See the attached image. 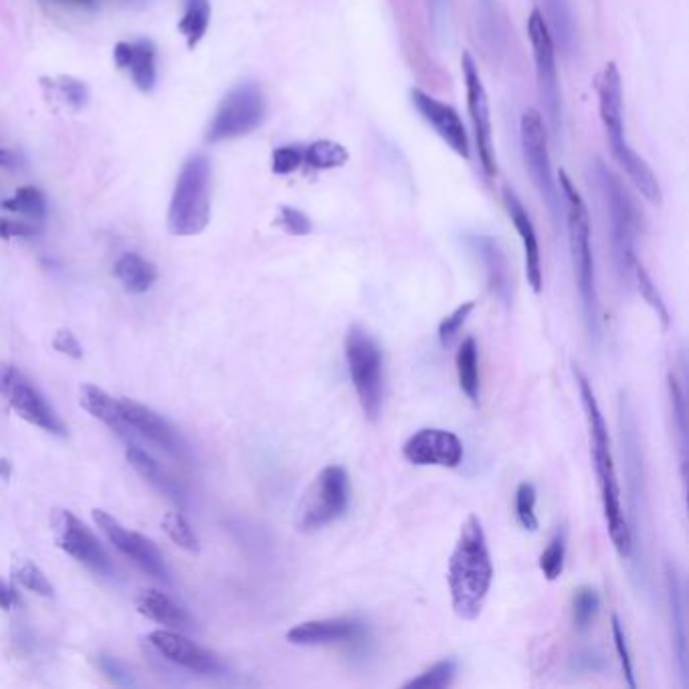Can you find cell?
Listing matches in <instances>:
<instances>
[{
  "instance_id": "obj_1",
  "label": "cell",
  "mask_w": 689,
  "mask_h": 689,
  "mask_svg": "<svg viewBox=\"0 0 689 689\" xmlns=\"http://www.w3.org/2000/svg\"><path fill=\"white\" fill-rule=\"evenodd\" d=\"M574 376L576 384L580 390V401L590 433V453H593V465L597 471L599 479V489H601V502H603V512H605V522L607 530L611 536V542L621 558H629L633 554V532L631 524L625 518L623 510V500H621V485L617 479V469L613 461V451H611V437H609V427L605 423L603 411L599 407V401L595 397V390L590 386L586 374L574 364Z\"/></svg>"
},
{
  "instance_id": "obj_39",
  "label": "cell",
  "mask_w": 689,
  "mask_h": 689,
  "mask_svg": "<svg viewBox=\"0 0 689 689\" xmlns=\"http://www.w3.org/2000/svg\"><path fill=\"white\" fill-rule=\"evenodd\" d=\"M429 25L439 47L451 43L453 35V0H427Z\"/></svg>"
},
{
  "instance_id": "obj_54",
  "label": "cell",
  "mask_w": 689,
  "mask_h": 689,
  "mask_svg": "<svg viewBox=\"0 0 689 689\" xmlns=\"http://www.w3.org/2000/svg\"><path fill=\"white\" fill-rule=\"evenodd\" d=\"M13 475V463L7 457H0V479H9Z\"/></svg>"
},
{
  "instance_id": "obj_52",
  "label": "cell",
  "mask_w": 689,
  "mask_h": 689,
  "mask_svg": "<svg viewBox=\"0 0 689 689\" xmlns=\"http://www.w3.org/2000/svg\"><path fill=\"white\" fill-rule=\"evenodd\" d=\"M17 605L15 588L0 576V611H11Z\"/></svg>"
},
{
  "instance_id": "obj_34",
  "label": "cell",
  "mask_w": 689,
  "mask_h": 689,
  "mask_svg": "<svg viewBox=\"0 0 689 689\" xmlns=\"http://www.w3.org/2000/svg\"><path fill=\"white\" fill-rule=\"evenodd\" d=\"M601 611V595L595 586H580L574 590L572 597V621L574 627L584 633L593 627L597 615Z\"/></svg>"
},
{
  "instance_id": "obj_36",
  "label": "cell",
  "mask_w": 689,
  "mask_h": 689,
  "mask_svg": "<svg viewBox=\"0 0 689 689\" xmlns=\"http://www.w3.org/2000/svg\"><path fill=\"white\" fill-rule=\"evenodd\" d=\"M457 675V661L453 657H445L423 671L419 677H413L403 687L405 689H445L453 685Z\"/></svg>"
},
{
  "instance_id": "obj_16",
  "label": "cell",
  "mask_w": 689,
  "mask_h": 689,
  "mask_svg": "<svg viewBox=\"0 0 689 689\" xmlns=\"http://www.w3.org/2000/svg\"><path fill=\"white\" fill-rule=\"evenodd\" d=\"M463 455L461 439L445 429H421L403 445V457L417 467L455 469Z\"/></svg>"
},
{
  "instance_id": "obj_11",
  "label": "cell",
  "mask_w": 689,
  "mask_h": 689,
  "mask_svg": "<svg viewBox=\"0 0 689 689\" xmlns=\"http://www.w3.org/2000/svg\"><path fill=\"white\" fill-rule=\"evenodd\" d=\"M520 142L526 162V170L532 176L534 186L538 188L542 201L548 205L554 219L560 215V192L554 180L550 152H548V134L540 112L526 110L520 120Z\"/></svg>"
},
{
  "instance_id": "obj_30",
  "label": "cell",
  "mask_w": 689,
  "mask_h": 689,
  "mask_svg": "<svg viewBox=\"0 0 689 689\" xmlns=\"http://www.w3.org/2000/svg\"><path fill=\"white\" fill-rule=\"evenodd\" d=\"M455 368L459 378V388L463 395L477 405L479 403V350L473 336H467L455 356Z\"/></svg>"
},
{
  "instance_id": "obj_5",
  "label": "cell",
  "mask_w": 689,
  "mask_h": 689,
  "mask_svg": "<svg viewBox=\"0 0 689 689\" xmlns=\"http://www.w3.org/2000/svg\"><path fill=\"white\" fill-rule=\"evenodd\" d=\"M213 166L207 154L188 156L176 178L168 207V233L174 237L201 235L211 223Z\"/></svg>"
},
{
  "instance_id": "obj_19",
  "label": "cell",
  "mask_w": 689,
  "mask_h": 689,
  "mask_svg": "<svg viewBox=\"0 0 689 689\" xmlns=\"http://www.w3.org/2000/svg\"><path fill=\"white\" fill-rule=\"evenodd\" d=\"M150 643L162 657L190 671L213 675L225 669L223 661L213 651L196 645L194 641H190L182 633H176L174 629H158L150 633Z\"/></svg>"
},
{
  "instance_id": "obj_49",
  "label": "cell",
  "mask_w": 689,
  "mask_h": 689,
  "mask_svg": "<svg viewBox=\"0 0 689 689\" xmlns=\"http://www.w3.org/2000/svg\"><path fill=\"white\" fill-rule=\"evenodd\" d=\"M97 667L102 669V673H104L114 685H120V687H130V685H134L132 673L124 667V663H120V661L114 659V657L100 655V657H97Z\"/></svg>"
},
{
  "instance_id": "obj_44",
  "label": "cell",
  "mask_w": 689,
  "mask_h": 689,
  "mask_svg": "<svg viewBox=\"0 0 689 689\" xmlns=\"http://www.w3.org/2000/svg\"><path fill=\"white\" fill-rule=\"evenodd\" d=\"M275 225L293 237H308L314 231L312 219L304 211L293 207H279Z\"/></svg>"
},
{
  "instance_id": "obj_37",
  "label": "cell",
  "mask_w": 689,
  "mask_h": 689,
  "mask_svg": "<svg viewBox=\"0 0 689 689\" xmlns=\"http://www.w3.org/2000/svg\"><path fill=\"white\" fill-rule=\"evenodd\" d=\"M11 572H13L15 582H19L27 590H31V593H35L39 597H53V584L49 582L45 572L35 562H31L29 558L13 560Z\"/></svg>"
},
{
  "instance_id": "obj_48",
  "label": "cell",
  "mask_w": 689,
  "mask_h": 689,
  "mask_svg": "<svg viewBox=\"0 0 689 689\" xmlns=\"http://www.w3.org/2000/svg\"><path fill=\"white\" fill-rule=\"evenodd\" d=\"M477 23H479V29L483 31V37L491 41V47L494 45L498 47V39L502 31L498 25V15H496V0H481V13H479Z\"/></svg>"
},
{
  "instance_id": "obj_22",
  "label": "cell",
  "mask_w": 689,
  "mask_h": 689,
  "mask_svg": "<svg viewBox=\"0 0 689 689\" xmlns=\"http://www.w3.org/2000/svg\"><path fill=\"white\" fill-rule=\"evenodd\" d=\"M665 586H667V601H669V615H671V637H673V653L681 677V685H689V665H687V619H685V597L683 584L679 578L677 568L667 562L665 564Z\"/></svg>"
},
{
  "instance_id": "obj_18",
  "label": "cell",
  "mask_w": 689,
  "mask_h": 689,
  "mask_svg": "<svg viewBox=\"0 0 689 689\" xmlns=\"http://www.w3.org/2000/svg\"><path fill=\"white\" fill-rule=\"evenodd\" d=\"M411 102L415 106V110L421 114V118L437 132V136L461 158H469V138L465 132V126L459 118V114L439 102L437 97L425 93L419 87L411 89Z\"/></svg>"
},
{
  "instance_id": "obj_31",
  "label": "cell",
  "mask_w": 689,
  "mask_h": 689,
  "mask_svg": "<svg viewBox=\"0 0 689 689\" xmlns=\"http://www.w3.org/2000/svg\"><path fill=\"white\" fill-rule=\"evenodd\" d=\"M211 25V0H184V13L178 23L180 35L186 39L188 49L199 45Z\"/></svg>"
},
{
  "instance_id": "obj_17",
  "label": "cell",
  "mask_w": 689,
  "mask_h": 689,
  "mask_svg": "<svg viewBox=\"0 0 689 689\" xmlns=\"http://www.w3.org/2000/svg\"><path fill=\"white\" fill-rule=\"evenodd\" d=\"M287 641L300 647H326L356 643L366 637V623L356 617L318 619L295 625L287 631Z\"/></svg>"
},
{
  "instance_id": "obj_9",
  "label": "cell",
  "mask_w": 689,
  "mask_h": 689,
  "mask_svg": "<svg viewBox=\"0 0 689 689\" xmlns=\"http://www.w3.org/2000/svg\"><path fill=\"white\" fill-rule=\"evenodd\" d=\"M267 114L265 93L259 83H237L221 100L209 128L207 142L219 144L253 134L261 128Z\"/></svg>"
},
{
  "instance_id": "obj_50",
  "label": "cell",
  "mask_w": 689,
  "mask_h": 689,
  "mask_svg": "<svg viewBox=\"0 0 689 689\" xmlns=\"http://www.w3.org/2000/svg\"><path fill=\"white\" fill-rule=\"evenodd\" d=\"M41 229L27 221H15L9 217H0V239H17V237H35Z\"/></svg>"
},
{
  "instance_id": "obj_7",
  "label": "cell",
  "mask_w": 689,
  "mask_h": 689,
  "mask_svg": "<svg viewBox=\"0 0 689 689\" xmlns=\"http://www.w3.org/2000/svg\"><path fill=\"white\" fill-rule=\"evenodd\" d=\"M348 372L356 390L358 403L368 421L376 423L384 403V354L372 334L354 324L344 338Z\"/></svg>"
},
{
  "instance_id": "obj_27",
  "label": "cell",
  "mask_w": 689,
  "mask_h": 689,
  "mask_svg": "<svg viewBox=\"0 0 689 689\" xmlns=\"http://www.w3.org/2000/svg\"><path fill=\"white\" fill-rule=\"evenodd\" d=\"M544 5V23L550 31L554 47H560L562 53H572L576 43V27L570 0H542Z\"/></svg>"
},
{
  "instance_id": "obj_55",
  "label": "cell",
  "mask_w": 689,
  "mask_h": 689,
  "mask_svg": "<svg viewBox=\"0 0 689 689\" xmlns=\"http://www.w3.org/2000/svg\"><path fill=\"white\" fill-rule=\"evenodd\" d=\"M63 3L79 7V9H93V7H97V3H100V0H63Z\"/></svg>"
},
{
  "instance_id": "obj_38",
  "label": "cell",
  "mask_w": 689,
  "mask_h": 689,
  "mask_svg": "<svg viewBox=\"0 0 689 689\" xmlns=\"http://www.w3.org/2000/svg\"><path fill=\"white\" fill-rule=\"evenodd\" d=\"M633 281H635V285H637V289H639V293H641V298L655 310L657 318L661 320L663 330H667L669 324H671L669 310H667V306H665V302H663V298H661V293L657 291V287H655L651 275L647 273V269H645L639 261H637L635 267H633Z\"/></svg>"
},
{
  "instance_id": "obj_23",
  "label": "cell",
  "mask_w": 689,
  "mask_h": 689,
  "mask_svg": "<svg viewBox=\"0 0 689 689\" xmlns=\"http://www.w3.org/2000/svg\"><path fill=\"white\" fill-rule=\"evenodd\" d=\"M120 407H122V415H124V421L128 427L136 429L140 435H144L154 445L166 449L168 453H174V455L182 453L180 437L170 427V423L166 419H162L156 411H152L150 407L140 405L132 399H122Z\"/></svg>"
},
{
  "instance_id": "obj_24",
  "label": "cell",
  "mask_w": 689,
  "mask_h": 689,
  "mask_svg": "<svg viewBox=\"0 0 689 689\" xmlns=\"http://www.w3.org/2000/svg\"><path fill=\"white\" fill-rule=\"evenodd\" d=\"M114 61L120 69L130 71L140 91H152L156 85V45L150 39L122 41L114 47Z\"/></svg>"
},
{
  "instance_id": "obj_6",
  "label": "cell",
  "mask_w": 689,
  "mask_h": 689,
  "mask_svg": "<svg viewBox=\"0 0 689 689\" xmlns=\"http://www.w3.org/2000/svg\"><path fill=\"white\" fill-rule=\"evenodd\" d=\"M597 182L601 194L605 199L609 223H611V245L615 255L617 273L623 283L633 281V267L639 261L635 253L637 229H639V215L637 207L631 199L629 190L621 182V178L601 160L595 164Z\"/></svg>"
},
{
  "instance_id": "obj_8",
  "label": "cell",
  "mask_w": 689,
  "mask_h": 689,
  "mask_svg": "<svg viewBox=\"0 0 689 689\" xmlns=\"http://www.w3.org/2000/svg\"><path fill=\"white\" fill-rule=\"evenodd\" d=\"M352 496L348 471L342 465L324 467L298 508L295 526L302 534H314L346 516Z\"/></svg>"
},
{
  "instance_id": "obj_46",
  "label": "cell",
  "mask_w": 689,
  "mask_h": 689,
  "mask_svg": "<svg viewBox=\"0 0 689 689\" xmlns=\"http://www.w3.org/2000/svg\"><path fill=\"white\" fill-rule=\"evenodd\" d=\"M611 627H613V641H615V649H617V655H619V661H621V667H623L625 683H627L631 689H637V679H635V671H633L631 649H629V643H627V635H625L623 623H621V619H619L617 615L611 617Z\"/></svg>"
},
{
  "instance_id": "obj_2",
  "label": "cell",
  "mask_w": 689,
  "mask_h": 689,
  "mask_svg": "<svg viewBox=\"0 0 689 689\" xmlns=\"http://www.w3.org/2000/svg\"><path fill=\"white\" fill-rule=\"evenodd\" d=\"M449 593L451 607L461 621H475L489 595L494 580L487 538L481 520L471 514L461 526L457 544L449 558Z\"/></svg>"
},
{
  "instance_id": "obj_42",
  "label": "cell",
  "mask_w": 689,
  "mask_h": 689,
  "mask_svg": "<svg viewBox=\"0 0 689 689\" xmlns=\"http://www.w3.org/2000/svg\"><path fill=\"white\" fill-rule=\"evenodd\" d=\"M162 528L178 548H182L190 554L199 552V538L194 536L190 524L186 522V518L180 512H168L162 518Z\"/></svg>"
},
{
  "instance_id": "obj_26",
  "label": "cell",
  "mask_w": 689,
  "mask_h": 689,
  "mask_svg": "<svg viewBox=\"0 0 689 689\" xmlns=\"http://www.w3.org/2000/svg\"><path fill=\"white\" fill-rule=\"evenodd\" d=\"M79 403L93 419L106 423L112 431H116L120 435H126L128 425L124 421L120 401L110 397L104 388L95 386V384H83Z\"/></svg>"
},
{
  "instance_id": "obj_4",
  "label": "cell",
  "mask_w": 689,
  "mask_h": 689,
  "mask_svg": "<svg viewBox=\"0 0 689 689\" xmlns=\"http://www.w3.org/2000/svg\"><path fill=\"white\" fill-rule=\"evenodd\" d=\"M560 190L564 194V203H566L570 255H572L580 304H582L584 324H586L588 336L597 340L599 338V293H597L593 245H590L588 209L582 201L580 192L576 190V186L572 184L570 176L564 170H560Z\"/></svg>"
},
{
  "instance_id": "obj_15",
  "label": "cell",
  "mask_w": 689,
  "mask_h": 689,
  "mask_svg": "<svg viewBox=\"0 0 689 689\" xmlns=\"http://www.w3.org/2000/svg\"><path fill=\"white\" fill-rule=\"evenodd\" d=\"M93 522L97 524L106 538L130 560H134L144 572H148L150 576L158 578V580H168V566L166 560L160 552V548L146 536L138 534V532H130L126 530L114 516H110L104 510H93L91 512Z\"/></svg>"
},
{
  "instance_id": "obj_3",
  "label": "cell",
  "mask_w": 689,
  "mask_h": 689,
  "mask_svg": "<svg viewBox=\"0 0 689 689\" xmlns=\"http://www.w3.org/2000/svg\"><path fill=\"white\" fill-rule=\"evenodd\" d=\"M599 112L601 122L607 132L611 152L617 160V164L625 170L629 180L635 184V188L645 196L651 205H661V186L651 170V166L641 158L633 146L627 140L625 130V110H623V79L619 73V67L611 61L605 65L599 83Z\"/></svg>"
},
{
  "instance_id": "obj_51",
  "label": "cell",
  "mask_w": 689,
  "mask_h": 689,
  "mask_svg": "<svg viewBox=\"0 0 689 689\" xmlns=\"http://www.w3.org/2000/svg\"><path fill=\"white\" fill-rule=\"evenodd\" d=\"M53 348H55L57 352L69 356V358H75V360H79V358L83 356V348H81L79 340H77L69 330H65V328L59 330V332L55 334V338H53Z\"/></svg>"
},
{
  "instance_id": "obj_35",
  "label": "cell",
  "mask_w": 689,
  "mask_h": 689,
  "mask_svg": "<svg viewBox=\"0 0 689 689\" xmlns=\"http://www.w3.org/2000/svg\"><path fill=\"white\" fill-rule=\"evenodd\" d=\"M667 388H669V403H671V415L673 423L679 435V457H681V477H685V465H687V415H685V395L683 388L677 382L675 374L667 376Z\"/></svg>"
},
{
  "instance_id": "obj_45",
  "label": "cell",
  "mask_w": 689,
  "mask_h": 689,
  "mask_svg": "<svg viewBox=\"0 0 689 689\" xmlns=\"http://www.w3.org/2000/svg\"><path fill=\"white\" fill-rule=\"evenodd\" d=\"M304 166V146L300 144H287L273 150L271 156V170L273 174L287 176Z\"/></svg>"
},
{
  "instance_id": "obj_10",
  "label": "cell",
  "mask_w": 689,
  "mask_h": 689,
  "mask_svg": "<svg viewBox=\"0 0 689 689\" xmlns=\"http://www.w3.org/2000/svg\"><path fill=\"white\" fill-rule=\"evenodd\" d=\"M0 395L7 399L11 409L23 421L51 435L63 437L67 433L63 421L43 397V392L11 362H0Z\"/></svg>"
},
{
  "instance_id": "obj_13",
  "label": "cell",
  "mask_w": 689,
  "mask_h": 689,
  "mask_svg": "<svg viewBox=\"0 0 689 689\" xmlns=\"http://www.w3.org/2000/svg\"><path fill=\"white\" fill-rule=\"evenodd\" d=\"M51 528L55 544L73 560L100 576L112 572V560L102 542L69 510H55L51 514Z\"/></svg>"
},
{
  "instance_id": "obj_33",
  "label": "cell",
  "mask_w": 689,
  "mask_h": 689,
  "mask_svg": "<svg viewBox=\"0 0 689 689\" xmlns=\"http://www.w3.org/2000/svg\"><path fill=\"white\" fill-rule=\"evenodd\" d=\"M0 207L11 211V213L23 215L27 219H33V221H43L47 215L45 194L35 186L17 188V192L11 196V199L0 203Z\"/></svg>"
},
{
  "instance_id": "obj_32",
  "label": "cell",
  "mask_w": 689,
  "mask_h": 689,
  "mask_svg": "<svg viewBox=\"0 0 689 689\" xmlns=\"http://www.w3.org/2000/svg\"><path fill=\"white\" fill-rule=\"evenodd\" d=\"M348 150L334 140H318L304 146V166L312 170H332L342 168L348 162Z\"/></svg>"
},
{
  "instance_id": "obj_47",
  "label": "cell",
  "mask_w": 689,
  "mask_h": 689,
  "mask_svg": "<svg viewBox=\"0 0 689 689\" xmlns=\"http://www.w3.org/2000/svg\"><path fill=\"white\" fill-rule=\"evenodd\" d=\"M473 310H475V302H465L457 310H453L447 318L441 320V324H439V342H441L443 348H447L457 338V334L461 332L463 324L467 322V318L471 316Z\"/></svg>"
},
{
  "instance_id": "obj_41",
  "label": "cell",
  "mask_w": 689,
  "mask_h": 689,
  "mask_svg": "<svg viewBox=\"0 0 689 689\" xmlns=\"http://www.w3.org/2000/svg\"><path fill=\"white\" fill-rule=\"evenodd\" d=\"M564 560H566V532L560 528L552 536L546 550L540 554V570L546 580L554 582L564 572Z\"/></svg>"
},
{
  "instance_id": "obj_25",
  "label": "cell",
  "mask_w": 689,
  "mask_h": 689,
  "mask_svg": "<svg viewBox=\"0 0 689 689\" xmlns=\"http://www.w3.org/2000/svg\"><path fill=\"white\" fill-rule=\"evenodd\" d=\"M136 609L140 615L158 625H164L166 629L188 631L192 627L190 615L170 597L160 593V590H140L136 597Z\"/></svg>"
},
{
  "instance_id": "obj_20",
  "label": "cell",
  "mask_w": 689,
  "mask_h": 689,
  "mask_svg": "<svg viewBox=\"0 0 689 689\" xmlns=\"http://www.w3.org/2000/svg\"><path fill=\"white\" fill-rule=\"evenodd\" d=\"M467 245L481 259L491 293H494L502 304L510 306L512 304V275H510L508 257L500 241L491 235H469Z\"/></svg>"
},
{
  "instance_id": "obj_40",
  "label": "cell",
  "mask_w": 689,
  "mask_h": 689,
  "mask_svg": "<svg viewBox=\"0 0 689 689\" xmlns=\"http://www.w3.org/2000/svg\"><path fill=\"white\" fill-rule=\"evenodd\" d=\"M55 91L57 100H61L67 108H71L73 112H79L87 106L89 100V91L87 85L75 77H57L51 79V83H45Z\"/></svg>"
},
{
  "instance_id": "obj_28",
  "label": "cell",
  "mask_w": 689,
  "mask_h": 689,
  "mask_svg": "<svg viewBox=\"0 0 689 689\" xmlns=\"http://www.w3.org/2000/svg\"><path fill=\"white\" fill-rule=\"evenodd\" d=\"M126 459L128 463L146 479L150 481L154 487H158L162 494H166L170 500L180 502L182 500V491L178 487V483L160 467V463L146 453L142 447L138 445H128L126 447Z\"/></svg>"
},
{
  "instance_id": "obj_14",
  "label": "cell",
  "mask_w": 689,
  "mask_h": 689,
  "mask_svg": "<svg viewBox=\"0 0 689 689\" xmlns=\"http://www.w3.org/2000/svg\"><path fill=\"white\" fill-rule=\"evenodd\" d=\"M461 69H463V81H465V93H467V108L469 118L473 124L477 154L481 160V166L487 176L498 174L496 164V148H494V134H491V114H489V97L485 91V85L481 81V75L477 71L475 59L469 53L461 55Z\"/></svg>"
},
{
  "instance_id": "obj_56",
  "label": "cell",
  "mask_w": 689,
  "mask_h": 689,
  "mask_svg": "<svg viewBox=\"0 0 689 689\" xmlns=\"http://www.w3.org/2000/svg\"><path fill=\"white\" fill-rule=\"evenodd\" d=\"M118 5L128 7V9H142L146 5H150V0H116Z\"/></svg>"
},
{
  "instance_id": "obj_12",
  "label": "cell",
  "mask_w": 689,
  "mask_h": 689,
  "mask_svg": "<svg viewBox=\"0 0 689 689\" xmlns=\"http://www.w3.org/2000/svg\"><path fill=\"white\" fill-rule=\"evenodd\" d=\"M528 37H530V45L534 53V63H536L538 91L542 97L548 122L554 132H560L562 91H560V79H558V67H556V47L544 23V15L538 9H534L528 19Z\"/></svg>"
},
{
  "instance_id": "obj_53",
  "label": "cell",
  "mask_w": 689,
  "mask_h": 689,
  "mask_svg": "<svg viewBox=\"0 0 689 689\" xmlns=\"http://www.w3.org/2000/svg\"><path fill=\"white\" fill-rule=\"evenodd\" d=\"M17 164V156L11 152V150H5V148H0V166L3 168H11Z\"/></svg>"
},
{
  "instance_id": "obj_43",
  "label": "cell",
  "mask_w": 689,
  "mask_h": 689,
  "mask_svg": "<svg viewBox=\"0 0 689 689\" xmlns=\"http://www.w3.org/2000/svg\"><path fill=\"white\" fill-rule=\"evenodd\" d=\"M536 487L530 481H522L516 489V516L524 530L536 532L538 530V516H536Z\"/></svg>"
},
{
  "instance_id": "obj_29",
  "label": "cell",
  "mask_w": 689,
  "mask_h": 689,
  "mask_svg": "<svg viewBox=\"0 0 689 689\" xmlns=\"http://www.w3.org/2000/svg\"><path fill=\"white\" fill-rule=\"evenodd\" d=\"M114 273L120 279V283L124 285V289L130 293H144L158 279L156 265L138 253H124L116 261Z\"/></svg>"
},
{
  "instance_id": "obj_21",
  "label": "cell",
  "mask_w": 689,
  "mask_h": 689,
  "mask_svg": "<svg viewBox=\"0 0 689 689\" xmlns=\"http://www.w3.org/2000/svg\"><path fill=\"white\" fill-rule=\"evenodd\" d=\"M504 205L510 215V221L514 223L522 245H524V261H526V277L534 293L542 291L544 275H542V255H540V245H538V235L532 223L530 213L526 211L524 203L520 201V196L510 188L504 186Z\"/></svg>"
}]
</instances>
